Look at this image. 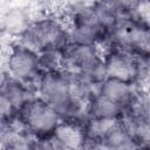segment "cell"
<instances>
[{
    "label": "cell",
    "mask_w": 150,
    "mask_h": 150,
    "mask_svg": "<svg viewBox=\"0 0 150 150\" xmlns=\"http://www.w3.org/2000/svg\"><path fill=\"white\" fill-rule=\"evenodd\" d=\"M61 121L53 107L36 94L18 107L16 124L34 141L36 148H48Z\"/></svg>",
    "instance_id": "6da1fadb"
},
{
    "label": "cell",
    "mask_w": 150,
    "mask_h": 150,
    "mask_svg": "<svg viewBox=\"0 0 150 150\" xmlns=\"http://www.w3.org/2000/svg\"><path fill=\"white\" fill-rule=\"evenodd\" d=\"M62 68L93 90L107 76L102 49L96 45L70 42L63 54Z\"/></svg>",
    "instance_id": "7a4b0ae2"
},
{
    "label": "cell",
    "mask_w": 150,
    "mask_h": 150,
    "mask_svg": "<svg viewBox=\"0 0 150 150\" xmlns=\"http://www.w3.org/2000/svg\"><path fill=\"white\" fill-rule=\"evenodd\" d=\"M19 40L33 47L40 54L63 55L70 43V33L63 19L47 14L34 18Z\"/></svg>",
    "instance_id": "3957f363"
},
{
    "label": "cell",
    "mask_w": 150,
    "mask_h": 150,
    "mask_svg": "<svg viewBox=\"0 0 150 150\" xmlns=\"http://www.w3.org/2000/svg\"><path fill=\"white\" fill-rule=\"evenodd\" d=\"M66 22L70 33V42L103 47L112 30L98 14L91 1L75 5L70 9Z\"/></svg>",
    "instance_id": "277c9868"
},
{
    "label": "cell",
    "mask_w": 150,
    "mask_h": 150,
    "mask_svg": "<svg viewBox=\"0 0 150 150\" xmlns=\"http://www.w3.org/2000/svg\"><path fill=\"white\" fill-rule=\"evenodd\" d=\"M104 46L115 47L142 61L150 60V26L149 22L135 18H123L114 27ZM103 46V47H104Z\"/></svg>",
    "instance_id": "5b68a950"
},
{
    "label": "cell",
    "mask_w": 150,
    "mask_h": 150,
    "mask_svg": "<svg viewBox=\"0 0 150 150\" xmlns=\"http://www.w3.org/2000/svg\"><path fill=\"white\" fill-rule=\"evenodd\" d=\"M5 70L11 76L35 89L40 76L45 71L40 53L20 40H15L8 46L5 56Z\"/></svg>",
    "instance_id": "8992f818"
},
{
    "label": "cell",
    "mask_w": 150,
    "mask_h": 150,
    "mask_svg": "<svg viewBox=\"0 0 150 150\" xmlns=\"http://www.w3.org/2000/svg\"><path fill=\"white\" fill-rule=\"evenodd\" d=\"M103 62L107 76H115L142 87L148 76L149 62L131 56L115 47L104 46Z\"/></svg>",
    "instance_id": "52a82bcc"
},
{
    "label": "cell",
    "mask_w": 150,
    "mask_h": 150,
    "mask_svg": "<svg viewBox=\"0 0 150 150\" xmlns=\"http://www.w3.org/2000/svg\"><path fill=\"white\" fill-rule=\"evenodd\" d=\"M139 88L141 87L120 77L105 76L103 81L96 87V91L110 101L117 103L124 109V111H127Z\"/></svg>",
    "instance_id": "ba28073f"
},
{
    "label": "cell",
    "mask_w": 150,
    "mask_h": 150,
    "mask_svg": "<svg viewBox=\"0 0 150 150\" xmlns=\"http://www.w3.org/2000/svg\"><path fill=\"white\" fill-rule=\"evenodd\" d=\"M125 111L117 103L101 95L94 89L86 100L87 118L97 121H117L122 120Z\"/></svg>",
    "instance_id": "9c48e42d"
},
{
    "label": "cell",
    "mask_w": 150,
    "mask_h": 150,
    "mask_svg": "<svg viewBox=\"0 0 150 150\" xmlns=\"http://www.w3.org/2000/svg\"><path fill=\"white\" fill-rule=\"evenodd\" d=\"M33 19L34 18L30 15L28 9L23 7H13L4 14L1 27L5 33L19 40L26 32Z\"/></svg>",
    "instance_id": "30bf717a"
},
{
    "label": "cell",
    "mask_w": 150,
    "mask_h": 150,
    "mask_svg": "<svg viewBox=\"0 0 150 150\" xmlns=\"http://www.w3.org/2000/svg\"><path fill=\"white\" fill-rule=\"evenodd\" d=\"M6 71V70H5ZM0 90L16 105L19 107L22 102L36 94V89L29 84H26L9 74L5 73L2 80L0 81Z\"/></svg>",
    "instance_id": "8fae6325"
},
{
    "label": "cell",
    "mask_w": 150,
    "mask_h": 150,
    "mask_svg": "<svg viewBox=\"0 0 150 150\" xmlns=\"http://www.w3.org/2000/svg\"><path fill=\"white\" fill-rule=\"evenodd\" d=\"M18 107L0 90V130L5 131L16 124Z\"/></svg>",
    "instance_id": "7c38bea8"
},
{
    "label": "cell",
    "mask_w": 150,
    "mask_h": 150,
    "mask_svg": "<svg viewBox=\"0 0 150 150\" xmlns=\"http://www.w3.org/2000/svg\"><path fill=\"white\" fill-rule=\"evenodd\" d=\"M5 73H6L5 70H2V71H0V81L2 80V77H4V75H5Z\"/></svg>",
    "instance_id": "4fadbf2b"
}]
</instances>
